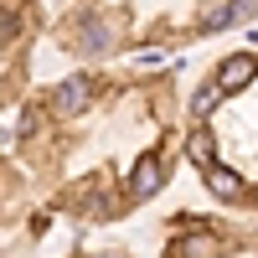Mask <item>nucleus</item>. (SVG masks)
<instances>
[{"label": "nucleus", "mask_w": 258, "mask_h": 258, "mask_svg": "<svg viewBox=\"0 0 258 258\" xmlns=\"http://www.w3.org/2000/svg\"><path fill=\"white\" fill-rule=\"evenodd\" d=\"M93 93H98L93 78H68V83L52 93V109H57V114H78V109H88V103H93Z\"/></svg>", "instance_id": "nucleus-2"}, {"label": "nucleus", "mask_w": 258, "mask_h": 258, "mask_svg": "<svg viewBox=\"0 0 258 258\" xmlns=\"http://www.w3.org/2000/svg\"><path fill=\"white\" fill-rule=\"evenodd\" d=\"M217 253V238H212V227L202 238H170V258H212Z\"/></svg>", "instance_id": "nucleus-6"}, {"label": "nucleus", "mask_w": 258, "mask_h": 258, "mask_svg": "<svg viewBox=\"0 0 258 258\" xmlns=\"http://www.w3.org/2000/svg\"><path fill=\"white\" fill-rule=\"evenodd\" d=\"M248 83H253V52H243V57H227L222 68H217V78H212V88H217V93L227 98V93L248 88Z\"/></svg>", "instance_id": "nucleus-3"}, {"label": "nucleus", "mask_w": 258, "mask_h": 258, "mask_svg": "<svg viewBox=\"0 0 258 258\" xmlns=\"http://www.w3.org/2000/svg\"><path fill=\"white\" fill-rule=\"evenodd\" d=\"M217 103H222V93H217V88H212V78H207V83H202V88H197V93H191V114H197V119H207L212 109H217Z\"/></svg>", "instance_id": "nucleus-8"}, {"label": "nucleus", "mask_w": 258, "mask_h": 258, "mask_svg": "<svg viewBox=\"0 0 258 258\" xmlns=\"http://www.w3.org/2000/svg\"><path fill=\"white\" fill-rule=\"evenodd\" d=\"M93 258H109V253H93Z\"/></svg>", "instance_id": "nucleus-11"}, {"label": "nucleus", "mask_w": 258, "mask_h": 258, "mask_svg": "<svg viewBox=\"0 0 258 258\" xmlns=\"http://www.w3.org/2000/svg\"><path fill=\"white\" fill-rule=\"evenodd\" d=\"M186 155L197 160L202 170H207V165H217V145H212V129H191V140H186Z\"/></svg>", "instance_id": "nucleus-7"}, {"label": "nucleus", "mask_w": 258, "mask_h": 258, "mask_svg": "<svg viewBox=\"0 0 258 258\" xmlns=\"http://www.w3.org/2000/svg\"><path fill=\"white\" fill-rule=\"evenodd\" d=\"M68 41L78 52H109L114 47V21H103L98 11H78L73 26H68Z\"/></svg>", "instance_id": "nucleus-1"}, {"label": "nucleus", "mask_w": 258, "mask_h": 258, "mask_svg": "<svg viewBox=\"0 0 258 258\" xmlns=\"http://www.w3.org/2000/svg\"><path fill=\"white\" fill-rule=\"evenodd\" d=\"M36 129H41V109H26V119H21V135H26V140H31V135H36Z\"/></svg>", "instance_id": "nucleus-10"}, {"label": "nucleus", "mask_w": 258, "mask_h": 258, "mask_svg": "<svg viewBox=\"0 0 258 258\" xmlns=\"http://www.w3.org/2000/svg\"><path fill=\"white\" fill-rule=\"evenodd\" d=\"M160 181H165V160H160V155H145V160L135 165V181H129V202H145Z\"/></svg>", "instance_id": "nucleus-4"}, {"label": "nucleus", "mask_w": 258, "mask_h": 258, "mask_svg": "<svg viewBox=\"0 0 258 258\" xmlns=\"http://www.w3.org/2000/svg\"><path fill=\"white\" fill-rule=\"evenodd\" d=\"M202 176H207V186H212V197H222V202H238L243 191H248V181H243V176H232L222 160H217V165H207Z\"/></svg>", "instance_id": "nucleus-5"}, {"label": "nucleus", "mask_w": 258, "mask_h": 258, "mask_svg": "<svg viewBox=\"0 0 258 258\" xmlns=\"http://www.w3.org/2000/svg\"><path fill=\"white\" fill-rule=\"evenodd\" d=\"M238 21V6H212L202 21H197V31H217V26H232Z\"/></svg>", "instance_id": "nucleus-9"}]
</instances>
